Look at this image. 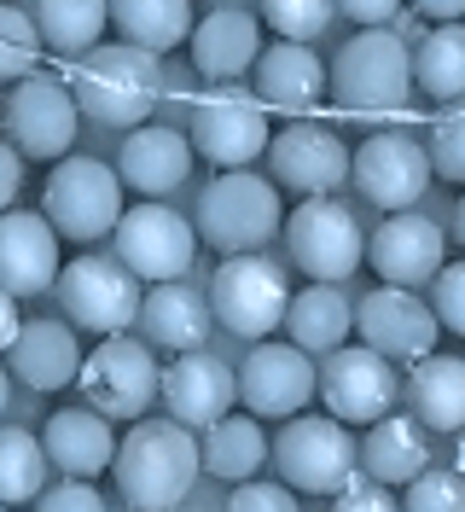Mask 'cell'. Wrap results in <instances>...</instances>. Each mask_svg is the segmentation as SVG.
I'll use <instances>...</instances> for the list:
<instances>
[{"mask_svg": "<svg viewBox=\"0 0 465 512\" xmlns=\"http://www.w3.org/2000/svg\"><path fill=\"white\" fill-rule=\"evenodd\" d=\"M70 94H76V111L93 123L140 128L163 99V59L128 47V41H111V47L99 41L93 53L70 64Z\"/></svg>", "mask_w": 465, "mask_h": 512, "instance_id": "2", "label": "cell"}, {"mask_svg": "<svg viewBox=\"0 0 465 512\" xmlns=\"http://www.w3.org/2000/svg\"><path fill=\"white\" fill-rule=\"evenodd\" d=\"M175 512H198V507H175Z\"/></svg>", "mask_w": 465, "mask_h": 512, "instance_id": "52", "label": "cell"}, {"mask_svg": "<svg viewBox=\"0 0 465 512\" xmlns=\"http://www.w3.org/2000/svg\"><path fill=\"white\" fill-rule=\"evenodd\" d=\"M250 76H256L262 111H279V117H309L320 105V94H326V64L314 59V47H303V41L262 47L256 64H250Z\"/></svg>", "mask_w": 465, "mask_h": 512, "instance_id": "22", "label": "cell"}, {"mask_svg": "<svg viewBox=\"0 0 465 512\" xmlns=\"http://www.w3.org/2000/svg\"><path fill=\"white\" fill-rule=\"evenodd\" d=\"M227 512H303V507H297V489L245 478V483H233V489H227Z\"/></svg>", "mask_w": 465, "mask_h": 512, "instance_id": "41", "label": "cell"}, {"mask_svg": "<svg viewBox=\"0 0 465 512\" xmlns=\"http://www.w3.org/2000/svg\"><path fill=\"white\" fill-rule=\"evenodd\" d=\"M326 88L338 99V111L355 117H384V111H402L413 99V47L396 41L384 30H361L338 47V59L326 70Z\"/></svg>", "mask_w": 465, "mask_h": 512, "instance_id": "3", "label": "cell"}, {"mask_svg": "<svg viewBox=\"0 0 465 512\" xmlns=\"http://www.w3.org/2000/svg\"><path fill=\"white\" fill-rule=\"evenodd\" d=\"M6 402H12V373L0 367V414H6Z\"/></svg>", "mask_w": 465, "mask_h": 512, "instance_id": "49", "label": "cell"}, {"mask_svg": "<svg viewBox=\"0 0 465 512\" xmlns=\"http://www.w3.org/2000/svg\"><path fill=\"white\" fill-rule=\"evenodd\" d=\"M256 6H262V24L279 41H303V47L332 24V0H256Z\"/></svg>", "mask_w": 465, "mask_h": 512, "instance_id": "38", "label": "cell"}, {"mask_svg": "<svg viewBox=\"0 0 465 512\" xmlns=\"http://www.w3.org/2000/svg\"><path fill=\"white\" fill-rule=\"evenodd\" d=\"M210 315L216 326H227L233 338H268L279 320H285V303H291V286L268 256H227L216 274H210Z\"/></svg>", "mask_w": 465, "mask_h": 512, "instance_id": "11", "label": "cell"}, {"mask_svg": "<svg viewBox=\"0 0 465 512\" xmlns=\"http://www.w3.org/2000/svg\"><path fill=\"white\" fill-rule=\"evenodd\" d=\"M210 326H216L210 297L192 291V280H163L140 297V332L157 350H204Z\"/></svg>", "mask_w": 465, "mask_h": 512, "instance_id": "27", "label": "cell"}, {"mask_svg": "<svg viewBox=\"0 0 465 512\" xmlns=\"http://www.w3.org/2000/svg\"><path fill=\"white\" fill-rule=\"evenodd\" d=\"M157 367L152 344H140L134 332H111L99 338L93 350H82V373H76V390H82V408L105 414L111 425L117 419H146V408L157 402Z\"/></svg>", "mask_w": 465, "mask_h": 512, "instance_id": "4", "label": "cell"}, {"mask_svg": "<svg viewBox=\"0 0 465 512\" xmlns=\"http://www.w3.org/2000/svg\"><path fill=\"white\" fill-rule=\"evenodd\" d=\"M384 30L396 35V41H419V35H425V30H419V12H413V6H402V12H396Z\"/></svg>", "mask_w": 465, "mask_h": 512, "instance_id": "48", "label": "cell"}, {"mask_svg": "<svg viewBox=\"0 0 465 512\" xmlns=\"http://www.w3.org/2000/svg\"><path fill=\"white\" fill-rule=\"evenodd\" d=\"M186 169H192V146L181 128L163 123H140L117 152V181H123V192H140V198L175 192L186 181Z\"/></svg>", "mask_w": 465, "mask_h": 512, "instance_id": "24", "label": "cell"}, {"mask_svg": "<svg viewBox=\"0 0 465 512\" xmlns=\"http://www.w3.org/2000/svg\"><path fill=\"white\" fill-rule=\"evenodd\" d=\"M454 460H460V466H454V472H465V425H460V448H454Z\"/></svg>", "mask_w": 465, "mask_h": 512, "instance_id": "51", "label": "cell"}, {"mask_svg": "<svg viewBox=\"0 0 465 512\" xmlns=\"http://www.w3.org/2000/svg\"><path fill=\"white\" fill-rule=\"evenodd\" d=\"M413 88L431 99H465V24H436L419 35L413 53Z\"/></svg>", "mask_w": 465, "mask_h": 512, "instance_id": "34", "label": "cell"}, {"mask_svg": "<svg viewBox=\"0 0 465 512\" xmlns=\"http://www.w3.org/2000/svg\"><path fill=\"white\" fill-rule=\"evenodd\" d=\"M111 30V12L105 0H35V35L47 53L64 59H82L99 47V35Z\"/></svg>", "mask_w": 465, "mask_h": 512, "instance_id": "33", "label": "cell"}, {"mask_svg": "<svg viewBox=\"0 0 465 512\" xmlns=\"http://www.w3.org/2000/svg\"><path fill=\"white\" fill-rule=\"evenodd\" d=\"M41 448H47V466H59L64 478H99V472H111L117 431L93 408H59V414H47Z\"/></svg>", "mask_w": 465, "mask_h": 512, "instance_id": "26", "label": "cell"}, {"mask_svg": "<svg viewBox=\"0 0 465 512\" xmlns=\"http://www.w3.org/2000/svg\"><path fill=\"white\" fill-rule=\"evenodd\" d=\"M279 460V483L297 495H338L343 483L361 472V443L349 437V425L332 414H291L279 443H268Z\"/></svg>", "mask_w": 465, "mask_h": 512, "instance_id": "6", "label": "cell"}, {"mask_svg": "<svg viewBox=\"0 0 465 512\" xmlns=\"http://www.w3.org/2000/svg\"><path fill=\"white\" fill-rule=\"evenodd\" d=\"M268 169L279 187L303 192V198H332L338 187H349V146L338 140V128L297 117L279 134H268Z\"/></svg>", "mask_w": 465, "mask_h": 512, "instance_id": "16", "label": "cell"}, {"mask_svg": "<svg viewBox=\"0 0 465 512\" xmlns=\"http://www.w3.org/2000/svg\"><path fill=\"white\" fill-rule=\"evenodd\" d=\"M419 18H431V24H460L465 18V0H407Z\"/></svg>", "mask_w": 465, "mask_h": 512, "instance_id": "46", "label": "cell"}, {"mask_svg": "<svg viewBox=\"0 0 465 512\" xmlns=\"http://www.w3.org/2000/svg\"><path fill=\"white\" fill-rule=\"evenodd\" d=\"M6 373L30 390H64L82 373V344H76V326L70 320H24L12 350H6Z\"/></svg>", "mask_w": 465, "mask_h": 512, "instance_id": "23", "label": "cell"}, {"mask_svg": "<svg viewBox=\"0 0 465 512\" xmlns=\"http://www.w3.org/2000/svg\"><path fill=\"white\" fill-rule=\"evenodd\" d=\"M59 268V233L41 210H0V291L47 297Z\"/></svg>", "mask_w": 465, "mask_h": 512, "instance_id": "21", "label": "cell"}, {"mask_svg": "<svg viewBox=\"0 0 465 512\" xmlns=\"http://www.w3.org/2000/svg\"><path fill=\"white\" fill-rule=\"evenodd\" d=\"M349 181L367 198L372 210H413L425 192H431V158L425 146L402 134V128H378L367 134L355 152H349Z\"/></svg>", "mask_w": 465, "mask_h": 512, "instance_id": "15", "label": "cell"}, {"mask_svg": "<svg viewBox=\"0 0 465 512\" xmlns=\"http://www.w3.org/2000/svg\"><path fill=\"white\" fill-rule=\"evenodd\" d=\"M285 332H291V344L303 355H326V350H338V344H349L355 303L343 297V286H309L285 303Z\"/></svg>", "mask_w": 465, "mask_h": 512, "instance_id": "31", "label": "cell"}, {"mask_svg": "<svg viewBox=\"0 0 465 512\" xmlns=\"http://www.w3.org/2000/svg\"><path fill=\"white\" fill-rule=\"evenodd\" d=\"M35 512H105V501H99V489L88 478H64L35 495Z\"/></svg>", "mask_w": 465, "mask_h": 512, "instance_id": "43", "label": "cell"}, {"mask_svg": "<svg viewBox=\"0 0 465 512\" xmlns=\"http://www.w3.org/2000/svg\"><path fill=\"white\" fill-rule=\"evenodd\" d=\"M407 0H332V12H343V18H355V24H367V30H378V24H390L396 12H402Z\"/></svg>", "mask_w": 465, "mask_h": 512, "instance_id": "44", "label": "cell"}, {"mask_svg": "<svg viewBox=\"0 0 465 512\" xmlns=\"http://www.w3.org/2000/svg\"><path fill=\"white\" fill-rule=\"evenodd\" d=\"M53 291H59V303H64V320L93 332V338L128 332L140 320V297H146L140 280L128 274L117 256H76V262H64Z\"/></svg>", "mask_w": 465, "mask_h": 512, "instance_id": "10", "label": "cell"}, {"mask_svg": "<svg viewBox=\"0 0 465 512\" xmlns=\"http://www.w3.org/2000/svg\"><path fill=\"white\" fill-rule=\"evenodd\" d=\"M372 268H378V280L384 286H431L436 274H442V262H448V233L431 222V216H419V210H390L378 233H372Z\"/></svg>", "mask_w": 465, "mask_h": 512, "instance_id": "19", "label": "cell"}, {"mask_svg": "<svg viewBox=\"0 0 465 512\" xmlns=\"http://www.w3.org/2000/svg\"><path fill=\"white\" fill-rule=\"evenodd\" d=\"M454 233H460V245H465V198H460V210H454Z\"/></svg>", "mask_w": 465, "mask_h": 512, "instance_id": "50", "label": "cell"}, {"mask_svg": "<svg viewBox=\"0 0 465 512\" xmlns=\"http://www.w3.org/2000/svg\"><path fill=\"white\" fill-rule=\"evenodd\" d=\"M425 158H431L436 181L465 187V99H448L442 105V117L431 123V140H425Z\"/></svg>", "mask_w": 465, "mask_h": 512, "instance_id": "37", "label": "cell"}, {"mask_svg": "<svg viewBox=\"0 0 465 512\" xmlns=\"http://www.w3.org/2000/svg\"><path fill=\"white\" fill-rule=\"evenodd\" d=\"M105 12L128 47L157 53V59L192 35V0H105Z\"/></svg>", "mask_w": 465, "mask_h": 512, "instance_id": "32", "label": "cell"}, {"mask_svg": "<svg viewBox=\"0 0 465 512\" xmlns=\"http://www.w3.org/2000/svg\"><path fill=\"white\" fill-rule=\"evenodd\" d=\"M268 460V431L256 414H221L216 425H204L198 437V466L221 483H245L262 472Z\"/></svg>", "mask_w": 465, "mask_h": 512, "instance_id": "30", "label": "cell"}, {"mask_svg": "<svg viewBox=\"0 0 465 512\" xmlns=\"http://www.w3.org/2000/svg\"><path fill=\"white\" fill-rule=\"evenodd\" d=\"M402 402L425 431H460L465 425V355H419L402 379Z\"/></svg>", "mask_w": 465, "mask_h": 512, "instance_id": "28", "label": "cell"}, {"mask_svg": "<svg viewBox=\"0 0 465 512\" xmlns=\"http://www.w3.org/2000/svg\"><path fill=\"white\" fill-rule=\"evenodd\" d=\"M47 489V448L24 425H0V507H24Z\"/></svg>", "mask_w": 465, "mask_h": 512, "instance_id": "35", "label": "cell"}, {"mask_svg": "<svg viewBox=\"0 0 465 512\" xmlns=\"http://www.w3.org/2000/svg\"><path fill=\"white\" fill-rule=\"evenodd\" d=\"M402 512H465V472L454 466H425L407 483Z\"/></svg>", "mask_w": 465, "mask_h": 512, "instance_id": "39", "label": "cell"}, {"mask_svg": "<svg viewBox=\"0 0 465 512\" xmlns=\"http://www.w3.org/2000/svg\"><path fill=\"white\" fill-rule=\"evenodd\" d=\"M117 489L134 512H175L186 507L192 483H198V437L175 419H134L128 437H117L111 454Z\"/></svg>", "mask_w": 465, "mask_h": 512, "instance_id": "1", "label": "cell"}, {"mask_svg": "<svg viewBox=\"0 0 465 512\" xmlns=\"http://www.w3.org/2000/svg\"><path fill=\"white\" fill-rule=\"evenodd\" d=\"M18 326H24V315H18V297H12V291H0V355L12 350Z\"/></svg>", "mask_w": 465, "mask_h": 512, "instance_id": "47", "label": "cell"}, {"mask_svg": "<svg viewBox=\"0 0 465 512\" xmlns=\"http://www.w3.org/2000/svg\"><path fill=\"white\" fill-rule=\"evenodd\" d=\"M198 239L221 256H245L279 233V187L250 169H221L198 198Z\"/></svg>", "mask_w": 465, "mask_h": 512, "instance_id": "8", "label": "cell"}, {"mask_svg": "<svg viewBox=\"0 0 465 512\" xmlns=\"http://www.w3.org/2000/svg\"><path fill=\"white\" fill-rule=\"evenodd\" d=\"M431 466V443H425V425L413 414H384L367 425L361 437V472L372 483H413Z\"/></svg>", "mask_w": 465, "mask_h": 512, "instance_id": "29", "label": "cell"}, {"mask_svg": "<svg viewBox=\"0 0 465 512\" xmlns=\"http://www.w3.org/2000/svg\"><path fill=\"white\" fill-rule=\"evenodd\" d=\"M123 181L117 169L99 158H64L53 163L47 187H41V216L47 227L70 245H99L111 227L123 222Z\"/></svg>", "mask_w": 465, "mask_h": 512, "instance_id": "5", "label": "cell"}, {"mask_svg": "<svg viewBox=\"0 0 465 512\" xmlns=\"http://www.w3.org/2000/svg\"><path fill=\"white\" fill-rule=\"evenodd\" d=\"M186 123H192V152L216 169H245L268 152V111L262 99L239 82H210L204 94L186 99Z\"/></svg>", "mask_w": 465, "mask_h": 512, "instance_id": "7", "label": "cell"}, {"mask_svg": "<svg viewBox=\"0 0 465 512\" xmlns=\"http://www.w3.org/2000/svg\"><path fill=\"white\" fill-rule=\"evenodd\" d=\"M332 512H402V501L390 495V483H372L367 472H355V478L332 495Z\"/></svg>", "mask_w": 465, "mask_h": 512, "instance_id": "42", "label": "cell"}, {"mask_svg": "<svg viewBox=\"0 0 465 512\" xmlns=\"http://www.w3.org/2000/svg\"><path fill=\"white\" fill-rule=\"evenodd\" d=\"M157 402L169 408L175 425L204 431V425H216L221 414H233V402H239V373L210 350H181L163 367V379H157Z\"/></svg>", "mask_w": 465, "mask_h": 512, "instance_id": "17", "label": "cell"}, {"mask_svg": "<svg viewBox=\"0 0 465 512\" xmlns=\"http://www.w3.org/2000/svg\"><path fill=\"white\" fill-rule=\"evenodd\" d=\"M18 192H24V158L12 152V140H0V210H12Z\"/></svg>", "mask_w": 465, "mask_h": 512, "instance_id": "45", "label": "cell"}, {"mask_svg": "<svg viewBox=\"0 0 465 512\" xmlns=\"http://www.w3.org/2000/svg\"><path fill=\"white\" fill-rule=\"evenodd\" d=\"M314 396L326 402V414L343 425H372L402 402V379L396 367L367 344H338L314 367Z\"/></svg>", "mask_w": 465, "mask_h": 512, "instance_id": "13", "label": "cell"}, {"mask_svg": "<svg viewBox=\"0 0 465 512\" xmlns=\"http://www.w3.org/2000/svg\"><path fill=\"white\" fill-rule=\"evenodd\" d=\"M41 64V35H35V18L24 6H6L0 0V82H24Z\"/></svg>", "mask_w": 465, "mask_h": 512, "instance_id": "36", "label": "cell"}, {"mask_svg": "<svg viewBox=\"0 0 465 512\" xmlns=\"http://www.w3.org/2000/svg\"><path fill=\"white\" fill-rule=\"evenodd\" d=\"M262 47H268L262 24L250 12H239V6H216L210 18L192 24V64H198L204 82H239V76H250V64H256Z\"/></svg>", "mask_w": 465, "mask_h": 512, "instance_id": "25", "label": "cell"}, {"mask_svg": "<svg viewBox=\"0 0 465 512\" xmlns=\"http://www.w3.org/2000/svg\"><path fill=\"white\" fill-rule=\"evenodd\" d=\"M431 315H436V326H448V332L465 338V256L460 262H442V274L431 280Z\"/></svg>", "mask_w": 465, "mask_h": 512, "instance_id": "40", "label": "cell"}, {"mask_svg": "<svg viewBox=\"0 0 465 512\" xmlns=\"http://www.w3.org/2000/svg\"><path fill=\"white\" fill-rule=\"evenodd\" d=\"M355 332L361 344L378 350L384 361H419V355L436 350V315L431 303H419V291L407 286H372L361 303H355Z\"/></svg>", "mask_w": 465, "mask_h": 512, "instance_id": "18", "label": "cell"}, {"mask_svg": "<svg viewBox=\"0 0 465 512\" xmlns=\"http://www.w3.org/2000/svg\"><path fill=\"white\" fill-rule=\"evenodd\" d=\"M239 402L256 419H291L314 402V355L297 344H256L239 367Z\"/></svg>", "mask_w": 465, "mask_h": 512, "instance_id": "20", "label": "cell"}, {"mask_svg": "<svg viewBox=\"0 0 465 512\" xmlns=\"http://www.w3.org/2000/svg\"><path fill=\"white\" fill-rule=\"evenodd\" d=\"M0 512H12V507H0Z\"/></svg>", "mask_w": 465, "mask_h": 512, "instance_id": "53", "label": "cell"}, {"mask_svg": "<svg viewBox=\"0 0 465 512\" xmlns=\"http://www.w3.org/2000/svg\"><path fill=\"white\" fill-rule=\"evenodd\" d=\"M285 251L314 286H343L367 262V233L338 198H309L285 216Z\"/></svg>", "mask_w": 465, "mask_h": 512, "instance_id": "9", "label": "cell"}, {"mask_svg": "<svg viewBox=\"0 0 465 512\" xmlns=\"http://www.w3.org/2000/svg\"><path fill=\"white\" fill-rule=\"evenodd\" d=\"M76 128H82V111H76V94H70L64 76H41L35 70L6 99V140H12L18 158H35V163L70 158Z\"/></svg>", "mask_w": 465, "mask_h": 512, "instance_id": "14", "label": "cell"}, {"mask_svg": "<svg viewBox=\"0 0 465 512\" xmlns=\"http://www.w3.org/2000/svg\"><path fill=\"white\" fill-rule=\"evenodd\" d=\"M111 239H117V262H123L134 280H146V286L186 280V268L198 256V227L186 222L181 210L157 204V198L123 210V222L111 227Z\"/></svg>", "mask_w": 465, "mask_h": 512, "instance_id": "12", "label": "cell"}]
</instances>
